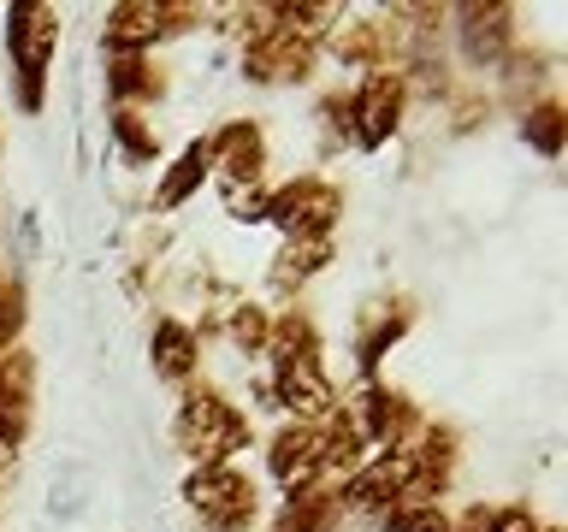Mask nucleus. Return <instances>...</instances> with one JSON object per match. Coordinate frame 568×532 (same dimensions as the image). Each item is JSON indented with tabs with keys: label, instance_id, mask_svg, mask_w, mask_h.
Segmentation results:
<instances>
[{
	"label": "nucleus",
	"instance_id": "f257e3e1",
	"mask_svg": "<svg viewBox=\"0 0 568 532\" xmlns=\"http://www.w3.org/2000/svg\"><path fill=\"white\" fill-rule=\"evenodd\" d=\"M248 443V415L237 402H225L220 390L207 385H190L184 390V408H178V450H184L195 468H220L231 461V450Z\"/></svg>",
	"mask_w": 568,
	"mask_h": 532
},
{
	"label": "nucleus",
	"instance_id": "2eb2a0df",
	"mask_svg": "<svg viewBox=\"0 0 568 532\" xmlns=\"http://www.w3.org/2000/svg\"><path fill=\"white\" fill-rule=\"evenodd\" d=\"M326 260H332V237H284L278 266H273V284H278V290H296V284L314 278Z\"/></svg>",
	"mask_w": 568,
	"mask_h": 532
},
{
	"label": "nucleus",
	"instance_id": "ddd939ff",
	"mask_svg": "<svg viewBox=\"0 0 568 532\" xmlns=\"http://www.w3.org/2000/svg\"><path fill=\"white\" fill-rule=\"evenodd\" d=\"M509 18H515V7H462V48H468V60L491 65L515 42Z\"/></svg>",
	"mask_w": 568,
	"mask_h": 532
},
{
	"label": "nucleus",
	"instance_id": "5701e85b",
	"mask_svg": "<svg viewBox=\"0 0 568 532\" xmlns=\"http://www.w3.org/2000/svg\"><path fill=\"white\" fill-rule=\"evenodd\" d=\"M225 213L231 219H266V190L261 184H225Z\"/></svg>",
	"mask_w": 568,
	"mask_h": 532
},
{
	"label": "nucleus",
	"instance_id": "6e6552de",
	"mask_svg": "<svg viewBox=\"0 0 568 532\" xmlns=\"http://www.w3.org/2000/svg\"><path fill=\"white\" fill-rule=\"evenodd\" d=\"M207 166L225 177V184H261L266 172V136L255 119H231L220 124V136L207 142Z\"/></svg>",
	"mask_w": 568,
	"mask_h": 532
},
{
	"label": "nucleus",
	"instance_id": "20e7f679",
	"mask_svg": "<svg viewBox=\"0 0 568 532\" xmlns=\"http://www.w3.org/2000/svg\"><path fill=\"white\" fill-rule=\"evenodd\" d=\"M337 213H344V195L326 177H296L284 190H266V219H273L284 237H332Z\"/></svg>",
	"mask_w": 568,
	"mask_h": 532
},
{
	"label": "nucleus",
	"instance_id": "4be33fe9",
	"mask_svg": "<svg viewBox=\"0 0 568 532\" xmlns=\"http://www.w3.org/2000/svg\"><path fill=\"white\" fill-rule=\"evenodd\" d=\"M266 331H273V319H266L261 308H231V319H225V337L237 344L243 355H266Z\"/></svg>",
	"mask_w": 568,
	"mask_h": 532
},
{
	"label": "nucleus",
	"instance_id": "423d86ee",
	"mask_svg": "<svg viewBox=\"0 0 568 532\" xmlns=\"http://www.w3.org/2000/svg\"><path fill=\"white\" fill-rule=\"evenodd\" d=\"M266 468H273V479H278L284 491H302V485H314V479H326V456H320V426H308V420L278 426L273 443H266Z\"/></svg>",
	"mask_w": 568,
	"mask_h": 532
},
{
	"label": "nucleus",
	"instance_id": "b1692460",
	"mask_svg": "<svg viewBox=\"0 0 568 532\" xmlns=\"http://www.w3.org/2000/svg\"><path fill=\"white\" fill-rule=\"evenodd\" d=\"M202 24V7H178V0H160V35H184Z\"/></svg>",
	"mask_w": 568,
	"mask_h": 532
},
{
	"label": "nucleus",
	"instance_id": "a211bd4d",
	"mask_svg": "<svg viewBox=\"0 0 568 532\" xmlns=\"http://www.w3.org/2000/svg\"><path fill=\"white\" fill-rule=\"evenodd\" d=\"M379 532H450V514L438 503H420V497H397L379 514Z\"/></svg>",
	"mask_w": 568,
	"mask_h": 532
},
{
	"label": "nucleus",
	"instance_id": "412c9836",
	"mask_svg": "<svg viewBox=\"0 0 568 532\" xmlns=\"http://www.w3.org/2000/svg\"><path fill=\"white\" fill-rule=\"evenodd\" d=\"M113 136H119V149H124L131 166H149V160L160 154V136L149 131V119H142V113H131V106H119V113H113Z\"/></svg>",
	"mask_w": 568,
	"mask_h": 532
},
{
	"label": "nucleus",
	"instance_id": "393cba45",
	"mask_svg": "<svg viewBox=\"0 0 568 532\" xmlns=\"http://www.w3.org/2000/svg\"><path fill=\"white\" fill-rule=\"evenodd\" d=\"M486 526H491V509H479V503L462 509V521H450V532H486Z\"/></svg>",
	"mask_w": 568,
	"mask_h": 532
},
{
	"label": "nucleus",
	"instance_id": "0eeeda50",
	"mask_svg": "<svg viewBox=\"0 0 568 532\" xmlns=\"http://www.w3.org/2000/svg\"><path fill=\"white\" fill-rule=\"evenodd\" d=\"M403 491H408V456L403 450H379V456H367L362 468L344 479V509L385 514Z\"/></svg>",
	"mask_w": 568,
	"mask_h": 532
},
{
	"label": "nucleus",
	"instance_id": "9d476101",
	"mask_svg": "<svg viewBox=\"0 0 568 532\" xmlns=\"http://www.w3.org/2000/svg\"><path fill=\"white\" fill-rule=\"evenodd\" d=\"M337 521H344V479L326 473V479H314V485L284 497L273 532H332Z\"/></svg>",
	"mask_w": 568,
	"mask_h": 532
},
{
	"label": "nucleus",
	"instance_id": "1a4fd4ad",
	"mask_svg": "<svg viewBox=\"0 0 568 532\" xmlns=\"http://www.w3.org/2000/svg\"><path fill=\"white\" fill-rule=\"evenodd\" d=\"M273 397H278L284 408H296L308 426L326 420L332 408H337V390H332V379H326V367H320V355H308V361H278Z\"/></svg>",
	"mask_w": 568,
	"mask_h": 532
},
{
	"label": "nucleus",
	"instance_id": "4468645a",
	"mask_svg": "<svg viewBox=\"0 0 568 532\" xmlns=\"http://www.w3.org/2000/svg\"><path fill=\"white\" fill-rule=\"evenodd\" d=\"M106 89H113L119 106H136L154 101L160 89H166V78H160V65L149 60V53H113V65H106Z\"/></svg>",
	"mask_w": 568,
	"mask_h": 532
},
{
	"label": "nucleus",
	"instance_id": "f3484780",
	"mask_svg": "<svg viewBox=\"0 0 568 532\" xmlns=\"http://www.w3.org/2000/svg\"><path fill=\"white\" fill-rule=\"evenodd\" d=\"M266 349H273V361H308V355H320L314 319L302 314V308L278 314V319H273V331H266Z\"/></svg>",
	"mask_w": 568,
	"mask_h": 532
},
{
	"label": "nucleus",
	"instance_id": "f8f14e48",
	"mask_svg": "<svg viewBox=\"0 0 568 532\" xmlns=\"http://www.w3.org/2000/svg\"><path fill=\"white\" fill-rule=\"evenodd\" d=\"M154 35H160V0H124V7L106 12L101 42L106 53H149Z\"/></svg>",
	"mask_w": 568,
	"mask_h": 532
},
{
	"label": "nucleus",
	"instance_id": "f03ea898",
	"mask_svg": "<svg viewBox=\"0 0 568 532\" xmlns=\"http://www.w3.org/2000/svg\"><path fill=\"white\" fill-rule=\"evenodd\" d=\"M53 48H60V12L36 7V0L7 7V53L18 71V106H30V113L42 106V78H48Z\"/></svg>",
	"mask_w": 568,
	"mask_h": 532
},
{
	"label": "nucleus",
	"instance_id": "7ed1b4c3",
	"mask_svg": "<svg viewBox=\"0 0 568 532\" xmlns=\"http://www.w3.org/2000/svg\"><path fill=\"white\" fill-rule=\"evenodd\" d=\"M184 497H190L195 521H202L207 532H243L248 521H255V479L237 473L231 461H220V468H195L184 479Z\"/></svg>",
	"mask_w": 568,
	"mask_h": 532
},
{
	"label": "nucleus",
	"instance_id": "6ab92c4d",
	"mask_svg": "<svg viewBox=\"0 0 568 532\" xmlns=\"http://www.w3.org/2000/svg\"><path fill=\"white\" fill-rule=\"evenodd\" d=\"M521 136H527V149H539V154L557 160L562 154V106L557 101L527 106V113H521Z\"/></svg>",
	"mask_w": 568,
	"mask_h": 532
},
{
	"label": "nucleus",
	"instance_id": "dca6fc26",
	"mask_svg": "<svg viewBox=\"0 0 568 532\" xmlns=\"http://www.w3.org/2000/svg\"><path fill=\"white\" fill-rule=\"evenodd\" d=\"M207 172H213V166H207V142H190V149L172 160V172H166V184H160L154 202H160V207H184L190 195L207 184Z\"/></svg>",
	"mask_w": 568,
	"mask_h": 532
},
{
	"label": "nucleus",
	"instance_id": "39448f33",
	"mask_svg": "<svg viewBox=\"0 0 568 532\" xmlns=\"http://www.w3.org/2000/svg\"><path fill=\"white\" fill-rule=\"evenodd\" d=\"M403 106H408V78L373 71V78H362V89L349 95V136L362 142V149H379L385 136H397Z\"/></svg>",
	"mask_w": 568,
	"mask_h": 532
},
{
	"label": "nucleus",
	"instance_id": "aec40b11",
	"mask_svg": "<svg viewBox=\"0 0 568 532\" xmlns=\"http://www.w3.org/2000/svg\"><path fill=\"white\" fill-rule=\"evenodd\" d=\"M403 326H408V301H390V314H373V326L362 331V344H355L362 367H379V355L403 337Z\"/></svg>",
	"mask_w": 568,
	"mask_h": 532
},
{
	"label": "nucleus",
	"instance_id": "9b49d317",
	"mask_svg": "<svg viewBox=\"0 0 568 532\" xmlns=\"http://www.w3.org/2000/svg\"><path fill=\"white\" fill-rule=\"evenodd\" d=\"M149 355H154V372L166 385H190L195 367H202V337H195L190 326H178V319H160Z\"/></svg>",
	"mask_w": 568,
	"mask_h": 532
}]
</instances>
